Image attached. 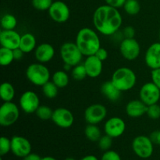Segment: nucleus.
Returning <instances> with one entry per match:
<instances>
[{
	"mask_svg": "<svg viewBox=\"0 0 160 160\" xmlns=\"http://www.w3.org/2000/svg\"><path fill=\"white\" fill-rule=\"evenodd\" d=\"M122 23L123 18L118 9L109 5L98 6L94 12V26L103 35L112 36L120 30Z\"/></svg>",
	"mask_w": 160,
	"mask_h": 160,
	"instance_id": "1",
	"label": "nucleus"
},
{
	"mask_svg": "<svg viewBox=\"0 0 160 160\" xmlns=\"http://www.w3.org/2000/svg\"><path fill=\"white\" fill-rule=\"evenodd\" d=\"M75 43L85 56H93L101 47V42L98 34L90 28H81L78 31Z\"/></svg>",
	"mask_w": 160,
	"mask_h": 160,
	"instance_id": "2",
	"label": "nucleus"
},
{
	"mask_svg": "<svg viewBox=\"0 0 160 160\" xmlns=\"http://www.w3.org/2000/svg\"><path fill=\"white\" fill-rule=\"evenodd\" d=\"M111 81L120 92H128L135 86L137 76L131 68L123 67L114 71Z\"/></svg>",
	"mask_w": 160,
	"mask_h": 160,
	"instance_id": "3",
	"label": "nucleus"
},
{
	"mask_svg": "<svg viewBox=\"0 0 160 160\" xmlns=\"http://www.w3.org/2000/svg\"><path fill=\"white\" fill-rule=\"evenodd\" d=\"M26 77L31 84L36 86H42L49 81L50 71L44 63L34 62L30 64L26 70Z\"/></svg>",
	"mask_w": 160,
	"mask_h": 160,
	"instance_id": "4",
	"label": "nucleus"
},
{
	"mask_svg": "<svg viewBox=\"0 0 160 160\" xmlns=\"http://www.w3.org/2000/svg\"><path fill=\"white\" fill-rule=\"evenodd\" d=\"M61 59L64 63L69 64L72 67L81 63L84 55L75 42H67L62 44L59 49Z\"/></svg>",
	"mask_w": 160,
	"mask_h": 160,
	"instance_id": "5",
	"label": "nucleus"
},
{
	"mask_svg": "<svg viewBox=\"0 0 160 160\" xmlns=\"http://www.w3.org/2000/svg\"><path fill=\"white\" fill-rule=\"evenodd\" d=\"M20 109L17 105L12 102H5L0 107V125L10 127L18 120Z\"/></svg>",
	"mask_w": 160,
	"mask_h": 160,
	"instance_id": "6",
	"label": "nucleus"
},
{
	"mask_svg": "<svg viewBox=\"0 0 160 160\" xmlns=\"http://www.w3.org/2000/svg\"><path fill=\"white\" fill-rule=\"evenodd\" d=\"M153 142L148 136L139 135L134 138L132 142L134 152L142 159H148L152 155L154 151Z\"/></svg>",
	"mask_w": 160,
	"mask_h": 160,
	"instance_id": "7",
	"label": "nucleus"
},
{
	"mask_svg": "<svg viewBox=\"0 0 160 160\" xmlns=\"http://www.w3.org/2000/svg\"><path fill=\"white\" fill-rule=\"evenodd\" d=\"M107 116V109L100 103L90 105L84 111V120L88 124H98L106 119Z\"/></svg>",
	"mask_w": 160,
	"mask_h": 160,
	"instance_id": "8",
	"label": "nucleus"
},
{
	"mask_svg": "<svg viewBox=\"0 0 160 160\" xmlns=\"http://www.w3.org/2000/svg\"><path fill=\"white\" fill-rule=\"evenodd\" d=\"M20 107L25 113H35L40 106V99L37 94L33 91H26L21 95L19 101Z\"/></svg>",
	"mask_w": 160,
	"mask_h": 160,
	"instance_id": "9",
	"label": "nucleus"
},
{
	"mask_svg": "<svg viewBox=\"0 0 160 160\" xmlns=\"http://www.w3.org/2000/svg\"><path fill=\"white\" fill-rule=\"evenodd\" d=\"M139 97L148 106L156 104L160 99V89L153 82L145 83L141 88Z\"/></svg>",
	"mask_w": 160,
	"mask_h": 160,
	"instance_id": "10",
	"label": "nucleus"
},
{
	"mask_svg": "<svg viewBox=\"0 0 160 160\" xmlns=\"http://www.w3.org/2000/svg\"><path fill=\"white\" fill-rule=\"evenodd\" d=\"M48 12L50 18L59 23L67 22L70 16V8L62 1L53 2Z\"/></svg>",
	"mask_w": 160,
	"mask_h": 160,
	"instance_id": "11",
	"label": "nucleus"
},
{
	"mask_svg": "<svg viewBox=\"0 0 160 160\" xmlns=\"http://www.w3.org/2000/svg\"><path fill=\"white\" fill-rule=\"evenodd\" d=\"M120 52L125 59L132 61L139 56L141 47L135 38H124L120 43Z\"/></svg>",
	"mask_w": 160,
	"mask_h": 160,
	"instance_id": "12",
	"label": "nucleus"
},
{
	"mask_svg": "<svg viewBox=\"0 0 160 160\" xmlns=\"http://www.w3.org/2000/svg\"><path fill=\"white\" fill-rule=\"evenodd\" d=\"M52 121L60 128H69L73 125L74 117L70 109L67 108H57L53 110Z\"/></svg>",
	"mask_w": 160,
	"mask_h": 160,
	"instance_id": "13",
	"label": "nucleus"
},
{
	"mask_svg": "<svg viewBox=\"0 0 160 160\" xmlns=\"http://www.w3.org/2000/svg\"><path fill=\"white\" fill-rule=\"evenodd\" d=\"M126 130L124 120L118 117H113L108 119L104 124V131L106 134L112 138H117L123 135Z\"/></svg>",
	"mask_w": 160,
	"mask_h": 160,
	"instance_id": "14",
	"label": "nucleus"
},
{
	"mask_svg": "<svg viewBox=\"0 0 160 160\" xmlns=\"http://www.w3.org/2000/svg\"><path fill=\"white\" fill-rule=\"evenodd\" d=\"M31 144L26 138L15 135L11 138V152L19 158H23L31 152Z\"/></svg>",
	"mask_w": 160,
	"mask_h": 160,
	"instance_id": "15",
	"label": "nucleus"
},
{
	"mask_svg": "<svg viewBox=\"0 0 160 160\" xmlns=\"http://www.w3.org/2000/svg\"><path fill=\"white\" fill-rule=\"evenodd\" d=\"M21 35L14 30H2L0 32L1 47L14 50L20 47Z\"/></svg>",
	"mask_w": 160,
	"mask_h": 160,
	"instance_id": "16",
	"label": "nucleus"
},
{
	"mask_svg": "<svg viewBox=\"0 0 160 160\" xmlns=\"http://www.w3.org/2000/svg\"><path fill=\"white\" fill-rule=\"evenodd\" d=\"M145 62L151 70L160 68V42H155L147 48Z\"/></svg>",
	"mask_w": 160,
	"mask_h": 160,
	"instance_id": "17",
	"label": "nucleus"
},
{
	"mask_svg": "<svg viewBox=\"0 0 160 160\" xmlns=\"http://www.w3.org/2000/svg\"><path fill=\"white\" fill-rule=\"evenodd\" d=\"M84 66L88 77L91 78H96L99 77L103 70L102 61L100 60L95 55L87 56L84 62Z\"/></svg>",
	"mask_w": 160,
	"mask_h": 160,
	"instance_id": "18",
	"label": "nucleus"
},
{
	"mask_svg": "<svg viewBox=\"0 0 160 160\" xmlns=\"http://www.w3.org/2000/svg\"><path fill=\"white\" fill-rule=\"evenodd\" d=\"M55 56V48L51 44L42 43L36 47L34 57L41 63H46L51 61Z\"/></svg>",
	"mask_w": 160,
	"mask_h": 160,
	"instance_id": "19",
	"label": "nucleus"
},
{
	"mask_svg": "<svg viewBox=\"0 0 160 160\" xmlns=\"http://www.w3.org/2000/svg\"><path fill=\"white\" fill-rule=\"evenodd\" d=\"M148 106L141 99L131 100L125 107L127 115L131 118H139L146 114Z\"/></svg>",
	"mask_w": 160,
	"mask_h": 160,
	"instance_id": "20",
	"label": "nucleus"
},
{
	"mask_svg": "<svg viewBox=\"0 0 160 160\" xmlns=\"http://www.w3.org/2000/svg\"><path fill=\"white\" fill-rule=\"evenodd\" d=\"M102 94L106 97L107 99L111 102H116L120 98L122 92H120L115 85L112 81H106L101 86Z\"/></svg>",
	"mask_w": 160,
	"mask_h": 160,
	"instance_id": "21",
	"label": "nucleus"
},
{
	"mask_svg": "<svg viewBox=\"0 0 160 160\" xmlns=\"http://www.w3.org/2000/svg\"><path fill=\"white\" fill-rule=\"evenodd\" d=\"M37 47V41L35 36L31 33H25L22 34L19 48L26 54L35 50Z\"/></svg>",
	"mask_w": 160,
	"mask_h": 160,
	"instance_id": "22",
	"label": "nucleus"
},
{
	"mask_svg": "<svg viewBox=\"0 0 160 160\" xmlns=\"http://www.w3.org/2000/svg\"><path fill=\"white\" fill-rule=\"evenodd\" d=\"M52 81L59 88H64L67 87L70 82V78L65 70H58L52 76Z\"/></svg>",
	"mask_w": 160,
	"mask_h": 160,
	"instance_id": "23",
	"label": "nucleus"
},
{
	"mask_svg": "<svg viewBox=\"0 0 160 160\" xmlns=\"http://www.w3.org/2000/svg\"><path fill=\"white\" fill-rule=\"evenodd\" d=\"M15 89L12 84L3 82L0 86V97L3 102H12L15 97Z\"/></svg>",
	"mask_w": 160,
	"mask_h": 160,
	"instance_id": "24",
	"label": "nucleus"
},
{
	"mask_svg": "<svg viewBox=\"0 0 160 160\" xmlns=\"http://www.w3.org/2000/svg\"><path fill=\"white\" fill-rule=\"evenodd\" d=\"M84 135L88 140L98 142L102 137V133L99 128L96 124H88L84 129Z\"/></svg>",
	"mask_w": 160,
	"mask_h": 160,
	"instance_id": "25",
	"label": "nucleus"
},
{
	"mask_svg": "<svg viewBox=\"0 0 160 160\" xmlns=\"http://www.w3.org/2000/svg\"><path fill=\"white\" fill-rule=\"evenodd\" d=\"M15 60L13 56V51L9 48L1 47L0 48V64L2 67L10 65L12 61Z\"/></svg>",
	"mask_w": 160,
	"mask_h": 160,
	"instance_id": "26",
	"label": "nucleus"
},
{
	"mask_svg": "<svg viewBox=\"0 0 160 160\" xmlns=\"http://www.w3.org/2000/svg\"><path fill=\"white\" fill-rule=\"evenodd\" d=\"M17 25V20L12 14H5L1 18V28L2 30H14Z\"/></svg>",
	"mask_w": 160,
	"mask_h": 160,
	"instance_id": "27",
	"label": "nucleus"
},
{
	"mask_svg": "<svg viewBox=\"0 0 160 160\" xmlns=\"http://www.w3.org/2000/svg\"><path fill=\"white\" fill-rule=\"evenodd\" d=\"M42 92L43 95L46 97L47 98L52 99L56 98L58 95V90L59 88L52 82V81H48L42 86Z\"/></svg>",
	"mask_w": 160,
	"mask_h": 160,
	"instance_id": "28",
	"label": "nucleus"
},
{
	"mask_svg": "<svg viewBox=\"0 0 160 160\" xmlns=\"http://www.w3.org/2000/svg\"><path fill=\"white\" fill-rule=\"evenodd\" d=\"M123 7L125 12L131 16L137 15L141 10L140 3L138 0H126Z\"/></svg>",
	"mask_w": 160,
	"mask_h": 160,
	"instance_id": "29",
	"label": "nucleus"
},
{
	"mask_svg": "<svg viewBox=\"0 0 160 160\" xmlns=\"http://www.w3.org/2000/svg\"><path fill=\"white\" fill-rule=\"evenodd\" d=\"M36 116L38 118L42 120H52V117L53 114V110L48 106L42 105L38 107V109L35 112Z\"/></svg>",
	"mask_w": 160,
	"mask_h": 160,
	"instance_id": "30",
	"label": "nucleus"
},
{
	"mask_svg": "<svg viewBox=\"0 0 160 160\" xmlns=\"http://www.w3.org/2000/svg\"><path fill=\"white\" fill-rule=\"evenodd\" d=\"M72 78L77 81H83L86 77H88L87 72H86L85 67H84V63L83 64H78V65L73 67L72 69L71 72Z\"/></svg>",
	"mask_w": 160,
	"mask_h": 160,
	"instance_id": "31",
	"label": "nucleus"
},
{
	"mask_svg": "<svg viewBox=\"0 0 160 160\" xmlns=\"http://www.w3.org/2000/svg\"><path fill=\"white\" fill-rule=\"evenodd\" d=\"M52 2V0H32L31 1L33 7L39 11L48 10Z\"/></svg>",
	"mask_w": 160,
	"mask_h": 160,
	"instance_id": "32",
	"label": "nucleus"
},
{
	"mask_svg": "<svg viewBox=\"0 0 160 160\" xmlns=\"http://www.w3.org/2000/svg\"><path fill=\"white\" fill-rule=\"evenodd\" d=\"M112 139H113L112 138L107 135V134L102 136L98 142V148L105 152L109 150L112 145Z\"/></svg>",
	"mask_w": 160,
	"mask_h": 160,
	"instance_id": "33",
	"label": "nucleus"
},
{
	"mask_svg": "<svg viewBox=\"0 0 160 160\" xmlns=\"http://www.w3.org/2000/svg\"><path fill=\"white\" fill-rule=\"evenodd\" d=\"M11 151V139L2 136L0 138V155L1 156L8 154Z\"/></svg>",
	"mask_w": 160,
	"mask_h": 160,
	"instance_id": "34",
	"label": "nucleus"
},
{
	"mask_svg": "<svg viewBox=\"0 0 160 160\" xmlns=\"http://www.w3.org/2000/svg\"><path fill=\"white\" fill-rule=\"evenodd\" d=\"M147 116L152 120H158L160 118V106L158 103L148 106Z\"/></svg>",
	"mask_w": 160,
	"mask_h": 160,
	"instance_id": "35",
	"label": "nucleus"
},
{
	"mask_svg": "<svg viewBox=\"0 0 160 160\" xmlns=\"http://www.w3.org/2000/svg\"><path fill=\"white\" fill-rule=\"evenodd\" d=\"M101 160H121L120 156L115 151L108 150L105 152L104 154L102 156Z\"/></svg>",
	"mask_w": 160,
	"mask_h": 160,
	"instance_id": "36",
	"label": "nucleus"
},
{
	"mask_svg": "<svg viewBox=\"0 0 160 160\" xmlns=\"http://www.w3.org/2000/svg\"><path fill=\"white\" fill-rule=\"evenodd\" d=\"M151 78L152 82L154 83L160 89V68L152 70Z\"/></svg>",
	"mask_w": 160,
	"mask_h": 160,
	"instance_id": "37",
	"label": "nucleus"
},
{
	"mask_svg": "<svg viewBox=\"0 0 160 160\" xmlns=\"http://www.w3.org/2000/svg\"><path fill=\"white\" fill-rule=\"evenodd\" d=\"M122 31H123L124 38H134V36H135V29L133 27H125Z\"/></svg>",
	"mask_w": 160,
	"mask_h": 160,
	"instance_id": "38",
	"label": "nucleus"
},
{
	"mask_svg": "<svg viewBox=\"0 0 160 160\" xmlns=\"http://www.w3.org/2000/svg\"><path fill=\"white\" fill-rule=\"evenodd\" d=\"M95 56L103 62V61L106 60V59L108 58V52L106 48L100 47V48L97 50L96 52H95Z\"/></svg>",
	"mask_w": 160,
	"mask_h": 160,
	"instance_id": "39",
	"label": "nucleus"
},
{
	"mask_svg": "<svg viewBox=\"0 0 160 160\" xmlns=\"http://www.w3.org/2000/svg\"><path fill=\"white\" fill-rule=\"evenodd\" d=\"M105 2H106V5L118 9V8L123 7L126 0H105Z\"/></svg>",
	"mask_w": 160,
	"mask_h": 160,
	"instance_id": "40",
	"label": "nucleus"
},
{
	"mask_svg": "<svg viewBox=\"0 0 160 160\" xmlns=\"http://www.w3.org/2000/svg\"><path fill=\"white\" fill-rule=\"evenodd\" d=\"M149 138H151L153 144L160 145V130H156V131H152L150 134Z\"/></svg>",
	"mask_w": 160,
	"mask_h": 160,
	"instance_id": "41",
	"label": "nucleus"
},
{
	"mask_svg": "<svg viewBox=\"0 0 160 160\" xmlns=\"http://www.w3.org/2000/svg\"><path fill=\"white\" fill-rule=\"evenodd\" d=\"M12 51H13V56L15 60H20L23 58V55L25 54L20 48H16V49L12 50Z\"/></svg>",
	"mask_w": 160,
	"mask_h": 160,
	"instance_id": "42",
	"label": "nucleus"
},
{
	"mask_svg": "<svg viewBox=\"0 0 160 160\" xmlns=\"http://www.w3.org/2000/svg\"><path fill=\"white\" fill-rule=\"evenodd\" d=\"M42 158L40 156H38L36 153H32L31 152L30 154H28V156H26L25 157L23 158V160H42Z\"/></svg>",
	"mask_w": 160,
	"mask_h": 160,
	"instance_id": "43",
	"label": "nucleus"
},
{
	"mask_svg": "<svg viewBox=\"0 0 160 160\" xmlns=\"http://www.w3.org/2000/svg\"><path fill=\"white\" fill-rule=\"evenodd\" d=\"M80 160H98V159L95 156H93V155H88V156H84Z\"/></svg>",
	"mask_w": 160,
	"mask_h": 160,
	"instance_id": "44",
	"label": "nucleus"
},
{
	"mask_svg": "<svg viewBox=\"0 0 160 160\" xmlns=\"http://www.w3.org/2000/svg\"><path fill=\"white\" fill-rule=\"evenodd\" d=\"M71 66H70L69 64H66L64 63V70L65 71H67V70H71Z\"/></svg>",
	"mask_w": 160,
	"mask_h": 160,
	"instance_id": "45",
	"label": "nucleus"
},
{
	"mask_svg": "<svg viewBox=\"0 0 160 160\" xmlns=\"http://www.w3.org/2000/svg\"><path fill=\"white\" fill-rule=\"evenodd\" d=\"M42 160H57V159H56L53 157H51V156H45V157L42 158Z\"/></svg>",
	"mask_w": 160,
	"mask_h": 160,
	"instance_id": "46",
	"label": "nucleus"
},
{
	"mask_svg": "<svg viewBox=\"0 0 160 160\" xmlns=\"http://www.w3.org/2000/svg\"><path fill=\"white\" fill-rule=\"evenodd\" d=\"M64 160H76V159H73V158H72V157H67V158H66Z\"/></svg>",
	"mask_w": 160,
	"mask_h": 160,
	"instance_id": "47",
	"label": "nucleus"
},
{
	"mask_svg": "<svg viewBox=\"0 0 160 160\" xmlns=\"http://www.w3.org/2000/svg\"><path fill=\"white\" fill-rule=\"evenodd\" d=\"M159 42H160V31H159Z\"/></svg>",
	"mask_w": 160,
	"mask_h": 160,
	"instance_id": "48",
	"label": "nucleus"
}]
</instances>
